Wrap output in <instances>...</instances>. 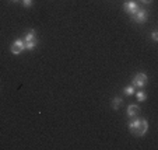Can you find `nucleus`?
Segmentation results:
<instances>
[{
	"label": "nucleus",
	"instance_id": "1",
	"mask_svg": "<svg viewBox=\"0 0 158 150\" xmlns=\"http://www.w3.org/2000/svg\"><path fill=\"white\" fill-rule=\"evenodd\" d=\"M148 83V77L144 73H137L131 80V86L134 88H144V86Z\"/></svg>",
	"mask_w": 158,
	"mask_h": 150
},
{
	"label": "nucleus",
	"instance_id": "2",
	"mask_svg": "<svg viewBox=\"0 0 158 150\" xmlns=\"http://www.w3.org/2000/svg\"><path fill=\"white\" fill-rule=\"evenodd\" d=\"M147 17H148V13H147V10L139 9L137 11L131 15V20H133L134 23H139V24H141V23H144V21L147 20Z\"/></svg>",
	"mask_w": 158,
	"mask_h": 150
},
{
	"label": "nucleus",
	"instance_id": "3",
	"mask_svg": "<svg viewBox=\"0 0 158 150\" xmlns=\"http://www.w3.org/2000/svg\"><path fill=\"white\" fill-rule=\"evenodd\" d=\"M10 51H11L13 55H20L24 51V39H15L10 46Z\"/></svg>",
	"mask_w": 158,
	"mask_h": 150
},
{
	"label": "nucleus",
	"instance_id": "4",
	"mask_svg": "<svg viewBox=\"0 0 158 150\" xmlns=\"http://www.w3.org/2000/svg\"><path fill=\"white\" fill-rule=\"evenodd\" d=\"M147 131H148V122H147L146 119H140V122H139V125H137V128H136V131H134L133 135L144 136L147 133Z\"/></svg>",
	"mask_w": 158,
	"mask_h": 150
},
{
	"label": "nucleus",
	"instance_id": "5",
	"mask_svg": "<svg viewBox=\"0 0 158 150\" xmlns=\"http://www.w3.org/2000/svg\"><path fill=\"white\" fill-rule=\"evenodd\" d=\"M123 9H125V11L129 15H133L140 7H139V4L136 3V2H131L130 0V2H126V3L123 4Z\"/></svg>",
	"mask_w": 158,
	"mask_h": 150
},
{
	"label": "nucleus",
	"instance_id": "6",
	"mask_svg": "<svg viewBox=\"0 0 158 150\" xmlns=\"http://www.w3.org/2000/svg\"><path fill=\"white\" fill-rule=\"evenodd\" d=\"M127 117L129 118H133V117H137V114L140 112V108H139V105H136V104H130L127 107Z\"/></svg>",
	"mask_w": 158,
	"mask_h": 150
},
{
	"label": "nucleus",
	"instance_id": "7",
	"mask_svg": "<svg viewBox=\"0 0 158 150\" xmlns=\"http://www.w3.org/2000/svg\"><path fill=\"white\" fill-rule=\"evenodd\" d=\"M139 122H140V119H139L137 117L130 118V121H129V123H127V128H129V131H130L131 133H134V131H136V128H137Z\"/></svg>",
	"mask_w": 158,
	"mask_h": 150
},
{
	"label": "nucleus",
	"instance_id": "8",
	"mask_svg": "<svg viewBox=\"0 0 158 150\" xmlns=\"http://www.w3.org/2000/svg\"><path fill=\"white\" fill-rule=\"evenodd\" d=\"M36 39V32L35 30H30L24 36V42H30V41H35Z\"/></svg>",
	"mask_w": 158,
	"mask_h": 150
},
{
	"label": "nucleus",
	"instance_id": "9",
	"mask_svg": "<svg viewBox=\"0 0 158 150\" xmlns=\"http://www.w3.org/2000/svg\"><path fill=\"white\" fill-rule=\"evenodd\" d=\"M123 100L120 98V97H115L114 100H112V102H110V105H112V108L114 109H119V107L122 105Z\"/></svg>",
	"mask_w": 158,
	"mask_h": 150
},
{
	"label": "nucleus",
	"instance_id": "10",
	"mask_svg": "<svg viewBox=\"0 0 158 150\" xmlns=\"http://www.w3.org/2000/svg\"><path fill=\"white\" fill-rule=\"evenodd\" d=\"M36 45H38V41H30V42H24V49H27V51H32V49L36 48Z\"/></svg>",
	"mask_w": 158,
	"mask_h": 150
},
{
	"label": "nucleus",
	"instance_id": "11",
	"mask_svg": "<svg viewBox=\"0 0 158 150\" xmlns=\"http://www.w3.org/2000/svg\"><path fill=\"white\" fill-rule=\"evenodd\" d=\"M123 93H125V96H133V94L136 93V88L130 84V86H127V87L123 88Z\"/></svg>",
	"mask_w": 158,
	"mask_h": 150
},
{
	"label": "nucleus",
	"instance_id": "12",
	"mask_svg": "<svg viewBox=\"0 0 158 150\" xmlns=\"http://www.w3.org/2000/svg\"><path fill=\"white\" fill-rule=\"evenodd\" d=\"M134 94H136V97H137V100H139V101H144V100H146L147 98V96H146V93H144V91H136V93H134Z\"/></svg>",
	"mask_w": 158,
	"mask_h": 150
},
{
	"label": "nucleus",
	"instance_id": "13",
	"mask_svg": "<svg viewBox=\"0 0 158 150\" xmlns=\"http://www.w3.org/2000/svg\"><path fill=\"white\" fill-rule=\"evenodd\" d=\"M151 39L154 42L158 41V31H152V32H151Z\"/></svg>",
	"mask_w": 158,
	"mask_h": 150
},
{
	"label": "nucleus",
	"instance_id": "14",
	"mask_svg": "<svg viewBox=\"0 0 158 150\" xmlns=\"http://www.w3.org/2000/svg\"><path fill=\"white\" fill-rule=\"evenodd\" d=\"M23 6L24 7H31L32 6V0H23Z\"/></svg>",
	"mask_w": 158,
	"mask_h": 150
},
{
	"label": "nucleus",
	"instance_id": "15",
	"mask_svg": "<svg viewBox=\"0 0 158 150\" xmlns=\"http://www.w3.org/2000/svg\"><path fill=\"white\" fill-rule=\"evenodd\" d=\"M140 2H141V3H151L152 0H140Z\"/></svg>",
	"mask_w": 158,
	"mask_h": 150
},
{
	"label": "nucleus",
	"instance_id": "16",
	"mask_svg": "<svg viewBox=\"0 0 158 150\" xmlns=\"http://www.w3.org/2000/svg\"><path fill=\"white\" fill-rule=\"evenodd\" d=\"M11 2H14V3H15V2H20V0H11Z\"/></svg>",
	"mask_w": 158,
	"mask_h": 150
}]
</instances>
